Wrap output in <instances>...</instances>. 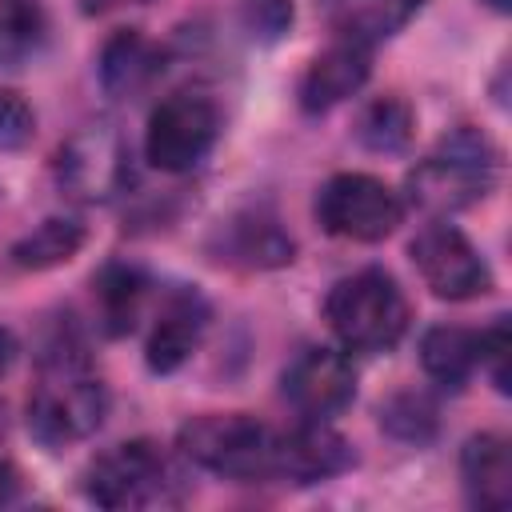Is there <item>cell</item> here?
Returning a JSON list of instances; mask_svg holds the SVG:
<instances>
[{"mask_svg": "<svg viewBox=\"0 0 512 512\" xmlns=\"http://www.w3.org/2000/svg\"><path fill=\"white\" fill-rule=\"evenodd\" d=\"M104 412L108 392L88 368L80 344H48V352L40 356V380L28 396V432L48 448H64L92 436L104 424Z\"/></svg>", "mask_w": 512, "mask_h": 512, "instance_id": "obj_1", "label": "cell"}, {"mask_svg": "<svg viewBox=\"0 0 512 512\" xmlns=\"http://www.w3.org/2000/svg\"><path fill=\"white\" fill-rule=\"evenodd\" d=\"M500 180V152L476 128L448 132L436 152H428L408 172V196L424 212H460L484 200Z\"/></svg>", "mask_w": 512, "mask_h": 512, "instance_id": "obj_2", "label": "cell"}, {"mask_svg": "<svg viewBox=\"0 0 512 512\" xmlns=\"http://www.w3.org/2000/svg\"><path fill=\"white\" fill-rule=\"evenodd\" d=\"M324 316L344 348L384 352L408 328V300H404V288L384 268H364L332 284L324 300Z\"/></svg>", "mask_w": 512, "mask_h": 512, "instance_id": "obj_3", "label": "cell"}, {"mask_svg": "<svg viewBox=\"0 0 512 512\" xmlns=\"http://www.w3.org/2000/svg\"><path fill=\"white\" fill-rule=\"evenodd\" d=\"M180 452L228 480H268L276 476V432L244 412L192 416L180 436Z\"/></svg>", "mask_w": 512, "mask_h": 512, "instance_id": "obj_4", "label": "cell"}, {"mask_svg": "<svg viewBox=\"0 0 512 512\" xmlns=\"http://www.w3.org/2000/svg\"><path fill=\"white\" fill-rule=\"evenodd\" d=\"M172 464L152 440H128L108 452H100L84 472V496L96 508L124 512V508H148L164 504L172 488Z\"/></svg>", "mask_w": 512, "mask_h": 512, "instance_id": "obj_5", "label": "cell"}, {"mask_svg": "<svg viewBox=\"0 0 512 512\" xmlns=\"http://www.w3.org/2000/svg\"><path fill=\"white\" fill-rule=\"evenodd\" d=\"M56 180L80 204H104L132 184V156L116 124L96 120L72 132L56 152Z\"/></svg>", "mask_w": 512, "mask_h": 512, "instance_id": "obj_6", "label": "cell"}, {"mask_svg": "<svg viewBox=\"0 0 512 512\" xmlns=\"http://www.w3.org/2000/svg\"><path fill=\"white\" fill-rule=\"evenodd\" d=\"M400 216H404L400 196L368 172H340L316 196L320 228L340 240H360V244L384 240L400 224Z\"/></svg>", "mask_w": 512, "mask_h": 512, "instance_id": "obj_7", "label": "cell"}, {"mask_svg": "<svg viewBox=\"0 0 512 512\" xmlns=\"http://www.w3.org/2000/svg\"><path fill=\"white\" fill-rule=\"evenodd\" d=\"M216 132H220L216 104L196 92H176L152 108L144 152L160 172H192L212 152Z\"/></svg>", "mask_w": 512, "mask_h": 512, "instance_id": "obj_8", "label": "cell"}, {"mask_svg": "<svg viewBox=\"0 0 512 512\" xmlns=\"http://www.w3.org/2000/svg\"><path fill=\"white\" fill-rule=\"evenodd\" d=\"M408 252H412L420 280L440 300H472V296H484L492 288V268L484 264L476 244L444 220L424 224L416 232V240L408 244Z\"/></svg>", "mask_w": 512, "mask_h": 512, "instance_id": "obj_9", "label": "cell"}, {"mask_svg": "<svg viewBox=\"0 0 512 512\" xmlns=\"http://www.w3.org/2000/svg\"><path fill=\"white\" fill-rule=\"evenodd\" d=\"M280 388H284V400L304 420H328L352 404L356 372H352V360L336 348H304L284 368Z\"/></svg>", "mask_w": 512, "mask_h": 512, "instance_id": "obj_10", "label": "cell"}, {"mask_svg": "<svg viewBox=\"0 0 512 512\" xmlns=\"http://www.w3.org/2000/svg\"><path fill=\"white\" fill-rule=\"evenodd\" d=\"M352 464V448L324 420H304L288 432H276V476L292 484H320L340 476Z\"/></svg>", "mask_w": 512, "mask_h": 512, "instance_id": "obj_11", "label": "cell"}, {"mask_svg": "<svg viewBox=\"0 0 512 512\" xmlns=\"http://www.w3.org/2000/svg\"><path fill=\"white\" fill-rule=\"evenodd\" d=\"M372 72V48L368 44H352V40H336L328 52H320L304 80H300V108L304 112H328L340 100H348L352 92H360V84Z\"/></svg>", "mask_w": 512, "mask_h": 512, "instance_id": "obj_12", "label": "cell"}, {"mask_svg": "<svg viewBox=\"0 0 512 512\" xmlns=\"http://www.w3.org/2000/svg\"><path fill=\"white\" fill-rule=\"evenodd\" d=\"M204 328H208V304L192 288L172 292L160 304V316H156L152 336H148V368L152 372H176L192 356V348L200 344Z\"/></svg>", "mask_w": 512, "mask_h": 512, "instance_id": "obj_13", "label": "cell"}, {"mask_svg": "<svg viewBox=\"0 0 512 512\" xmlns=\"http://www.w3.org/2000/svg\"><path fill=\"white\" fill-rule=\"evenodd\" d=\"M464 496L480 512H504L512 504V452L496 432H480L460 452Z\"/></svg>", "mask_w": 512, "mask_h": 512, "instance_id": "obj_14", "label": "cell"}, {"mask_svg": "<svg viewBox=\"0 0 512 512\" xmlns=\"http://www.w3.org/2000/svg\"><path fill=\"white\" fill-rule=\"evenodd\" d=\"M420 8L424 0H320V12L332 24V32L340 40L368 48L396 36Z\"/></svg>", "mask_w": 512, "mask_h": 512, "instance_id": "obj_15", "label": "cell"}, {"mask_svg": "<svg viewBox=\"0 0 512 512\" xmlns=\"http://www.w3.org/2000/svg\"><path fill=\"white\" fill-rule=\"evenodd\" d=\"M160 76V48L136 32V28H120L104 52H100V84L108 96H140L152 80Z\"/></svg>", "mask_w": 512, "mask_h": 512, "instance_id": "obj_16", "label": "cell"}, {"mask_svg": "<svg viewBox=\"0 0 512 512\" xmlns=\"http://www.w3.org/2000/svg\"><path fill=\"white\" fill-rule=\"evenodd\" d=\"M420 364L424 372L444 388H464V380L480 364V332H468L460 324H436L420 340Z\"/></svg>", "mask_w": 512, "mask_h": 512, "instance_id": "obj_17", "label": "cell"}, {"mask_svg": "<svg viewBox=\"0 0 512 512\" xmlns=\"http://www.w3.org/2000/svg\"><path fill=\"white\" fill-rule=\"evenodd\" d=\"M220 240H224L220 260H228V264L272 268V264L292 260V240L280 232L276 220H264V216H236V220H228Z\"/></svg>", "mask_w": 512, "mask_h": 512, "instance_id": "obj_18", "label": "cell"}, {"mask_svg": "<svg viewBox=\"0 0 512 512\" xmlns=\"http://www.w3.org/2000/svg\"><path fill=\"white\" fill-rule=\"evenodd\" d=\"M144 296H148V280L140 268H128V264H108L100 276H96V304H100V320L112 336H124L136 328V316L144 308Z\"/></svg>", "mask_w": 512, "mask_h": 512, "instance_id": "obj_19", "label": "cell"}, {"mask_svg": "<svg viewBox=\"0 0 512 512\" xmlns=\"http://www.w3.org/2000/svg\"><path fill=\"white\" fill-rule=\"evenodd\" d=\"M84 244V224L80 220H64V216H52L44 224H36L24 240L12 244V264L16 268H28V272H44V268H56V264H68Z\"/></svg>", "mask_w": 512, "mask_h": 512, "instance_id": "obj_20", "label": "cell"}, {"mask_svg": "<svg viewBox=\"0 0 512 512\" xmlns=\"http://www.w3.org/2000/svg\"><path fill=\"white\" fill-rule=\"evenodd\" d=\"M356 136L372 152H404L412 140V108L400 96H380L360 112Z\"/></svg>", "mask_w": 512, "mask_h": 512, "instance_id": "obj_21", "label": "cell"}, {"mask_svg": "<svg viewBox=\"0 0 512 512\" xmlns=\"http://www.w3.org/2000/svg\"><path fill=\"white\" fill-rule=\"evenodd\" d=\"M44 40V16L32 0H0V64L16 68Z\"/></svg>", "mask_w": 512, "mask_h": 512, "instance_id": "obj_22", "label": "cell"}, {"mask_svg": "<svg viewBox=\"0 0 512 512\" xmlns=\"http://www.w3.org/2000/svg\"><path fill=\"white\" fill-rule=\"evenodd\" d=\"M380 424L400 440H428L436 432V408L420 392H400L380 408Z\"/></svg>", "mask_w": 512, "mask_h": 512, "instance_id": "obj_23", "label": "cell"}, {"mask_svg": "<svg viewBox=\"0 0 512 512\" xmlns=\"http://www.w3.org/2000/svg\"><path fill=\"white\" fill-rule=\"evenodd\" d=\"M36 132V116L28 108V100L12 88H0V152H16L32 140Z\"/></svg>", "mask_w": 512, "mask_h": 512, "instance_id": "obj_24", "label": "cell"}, {"mask_svg": "<svg viewBox=\"0 0 512 512\" xmlns=\"http://www.w3.org/2000/svg\"><path fill=\"white\" fill-rule=\"evenodd\" d=\"M508 360H512V332H508V320L500 316L488 332H480V364L488 368V376L500 392H508V380H512Z\"/></svg>", "mask_w": 512, "mask_h": 512, "instance_id": "obj_25", "label": "cell"}, {"mask_svg": "<svg viewBox=\"0 0 512 512\" xmlns=\"http://www.w3.org/2000/svg\"><path fill=\"white\" fill-rule=\"evenodd\" d=\"M248 24L256 36L276 40L292 24V4L288 0H248Z\"/></svg>", "mask_w": 512, "mask_h": 512, "instance_id": "obj_26", "label": "cell"}, {"mask_svg": "<svg viewBox=\"0 0 512 512\" xmlns=\"http://www.w3.org/2000/svg\"><path fill=\"white\" fill-rule=\"evenodd\" d=\"M16 492H20V476H16V468H12L8 460H0V508L12 504Z\"/></svg>", "mask_w": 512, "mask_h": 512, "instance_id": "obj_27", "label": "cell"}, {"mask_svg": "<svg viewBox=\"0 0 512 512\" xmlns=\"http://www.w3.org/2000/svg\"><path fill=\"white\" fill-rule=\"evenodd\" d=\"M128 4H148V0H80V8L88 16H104V12H116V8H128Z\"/></svg>", "mask_w": 512, "mask_h": 512, "instance_id": "obj_28", "label": "cell"}, {"mask_svg": "<svg viewBox=\"0 0 512 512\" xmlns=\"http://www.w3.org/2000/svg\"><path fill=\"white\" fill-rule=\"evenodd\" d=\"M12 360H16V336H12L8 328H0V372H4Z\"/></svg>", "mask_w": 512, "mask_h": 512, "instance_id": "obj_29", "label": "cell"}, {"mask_svg": "<svg viewBox=\"0 0 512 512\" xmlns=\"http://www.w3.org/2000/svg\"><path fill=\"white\" fill-rule=\"evenodd\" d=\"M0 428H4V404H0Z\"/></svg>", "mask_w": 512, "mask_h": 512, "instance_id": "obj_30", "label": "cell"}]
</instances>
